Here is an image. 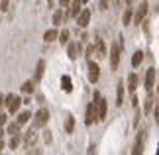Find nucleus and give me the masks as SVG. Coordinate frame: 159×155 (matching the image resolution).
Listing matches in <instances>:
<instances>
[{
    "label": "nucleus",
    "instance_id": "obj_1",
    "mask_svg": "<svg viewBox=\"0 0 159 155\" xmlns=\"http://www.w3.org/2000/svg\"><path fill=\"white\" fill-rule=\"evenodd\" d=\"M94 100H96V122H102L106 118V110H108V102L104 98H100L98 92H94Z\"/></svg>",
    "mask_w": 159,
    "mask_h": 155
},
{
    "label": "nucleus",
    "instance_id": "obj_2",
    "mask_svg": "<svg viewBox=\"0 0 159 155\" xmlns=\"http://www.w3.org/2000/svg\"><path fill=\"white\" fill-rule=\"evenodd\" d=\"M47 122H49V110H47V108H39L38 112H35V116H34V126L35 128H43Z\"/></svg>",
    "mask_w": 159,
    "mask_h": 155
},
{
    "label": "nucleus",
    "instance_id": "obj_3",
    "mask_svg": "<svg viewBox=\"0 0 159 155\" xmlns=\"http://www.w3.org/2000/svg\"><path fill=\"white\" fill-rule=\"evenodd\" d=\"M4 104L8 106V112L10 114H16L18 110H20L22 100H20V96H16V94H8V96L4 98Z\"/></svg>",
    "mask_w": 159,
    "mask_h": 155
},
{
    "label": "nucleus",
    "instance_id": "obj_4",
    "mask_svg": "<svg viewBox=\"0 0 159 155\" xmlns=\"http://www.w3.org/2000/svg\"><path fill=\"white\" fill-rule=\"evenodd\" d=\"M120 45L118 43H112V47H110V67H112V71L118 69V63H120Z\"/></svg>",
    "mask_w": 159,
    "mask_h": 155
},
{
    "label": "nucleus",
    "instance_id": "obj_5",
    "mask_svg": "<svg viewBox=\"0 0 159 155\" xmlns=\"http://www.w3.org/2000/svg\"><path fill=\"white\" fill-rule=\"evenodd\" d=\"M96 122V100H93L87 106V114H84V124L87 126H93V124Z\"/></svg>",
    "mask_w": 159,
    "mask_h": 155
},
{
    "label": "nucleus",
    "instance_id": "obj_6",
    "mask_svg": "<svg viewBox=\"0 0 159 155\" xmlns=\"http://www.w3.org/2000/svg\"><path fill=\"white\" fill-rule=\"evenodd\" d=\"M148 2H142L136 8V14H134V24H142L143 20H145V16H148Z\"/></svg>",
    "mask_w": 159,
    "mask_h": 155
},
{
    "label": "nucleus",
    "instance_id": "obj_7",
    "mask_svg": "<svg viewBox=\"0 0 159 155\" xmlns=\"http://www.w3.org/2000/svg\"><path fill=\"white\" fill-rule=\"evenodd\" d=\"M143 86H145L148 92L153 90V86H155V69H153V67H149L148 73H145V84Z\"/></svg>",
    "mask_w": 159,
    "mask_h": 155
},
{
    "label": "nucleus",
    "instance_id": "obj_8",
    "mask_svg": "<svg viewBox=\"0 0 159 155\" xmlns=\"http://www.w3.org/2000/svg\"><path fill=\"white\" fill-rule=\"evenodd\" d=\"M89 22H90V10L84 8V10L79 12V16H77V26L79 28H87Z\"/></svg>",
    "mask_w": 159,
    "mask_h": 155
},
{
    "label": "nucleus",
    "instance_id": "obj_9",
    "mask_svg": "<svg viewBox=\"0 0 159 155\" xmlns=\"http://www.w3.org/2000/svg\"><path fill=\"white\" fill-rule=\"evenodd\" d=\"M98 79H100V67L94 61H89V80L90 83H96Z\"/></svg>",
    "mask_w": 159,
    "mask_h": 155
},
{
    "label": "nucleus",
    "instance_id": "obj_10",
    "mask_svg": "<svg viewBox=\"0 0 159 155\" xmlns=\"http://www.w3.org/2000/svg\"><path fill=\"white\" fill-rule=\"evenodd\" d=\"M143 141H145V132L142 130V132H138L136 144H134V149H132V153H134V155H139V153L143 151Z\"/></svg>",
    "mask_w": 159,
    "mask_h": 155
},
{
    "label": "nucleus",
    "instance_id": "obj_11",
    "mask_svg": "<svg viewBox=\"0 0 159 155\" xmlns=\"http://www.w3.org/2000/svg\"><path fill=\"white\" fill-rule=\"evenodd\" d=\"M81 6H83V0H71V4H69V18H77L79 12L83 10Z\"/></svg>",
    "mask_w": 159,
    "mask_h": 155
},
{
    "label": "nucleus",
    "instance_id": "obj_12",
    "mask_svg": "<svg viewBox=\"0 0 159 155\" xmlns=\"http://www.w3.org/2000/svg\"><path fill=\"white\" fill-rule=\"evenodd\" d=\"M35 141H38V134H35V130H28V132L24 134V145L32 147Z\"/></svg>",
    "mask_w": 159,
    "mask_h": 155
},
{
    "label": "nucleus",
    "instance_id": "obj_13",
    "mask_svg": "<svg viewBox=\"0 0 159 155\" xmlns=\"http://www.w3.org/2000/svg\"><path fill=\"white\" fill-rule=\"evenodd\" d=\"M94 51H96V57H106V45H104V41H102L100 38H96L94 39Z\"/></svg>",
    "mask_w": 159,
    "mask_h": 155
},
{
    "label": "nucleus",
    "instance_id": "obj_14",
    "mask_svg": "<svg viewBox=\"0 0 159 155\" xmlns=\"http://www.w3.org/2000/svg\"><path fill=\"white\" fill-rule=\"evenodd\" d=\"M79 53H81V45H79V43H69V47H67V55H69V59L75 61L79 57Z\"/></svg>",
    "mask_w": 159,
    "mask_h": 155
},
{
    "label": "nucleus",
    "instance_id": "obj_15",
    "mask_svg": "<svg viewBox=\"0 0 159 155\" xmlns=\"http://www.w3.org/2000/svg\"><path fill=\"white\" fill-rule=\"evenodd\" d=\"M138 83H139V79H138V75L136 73H130V75H128V90L132 92H136V89H138Z\"/></svg>",
    "mask_w": 159,
    "mask_h": 155
},
{
    "label": "nucleus",
    "instance_id": "obj_16",
    "mask_svg": "<svg viewBox=\"0 0 159 155\" xmlns=\"http://www.w3.org/2000/svg\"><path fill=\"white\" fill-rule=\"evenodd\" d=\"M43 71H45V61L41 59V61H38V67H35V75H34V80H35V83H39V80H41V77H43Z\"/></svg>",
    "mask_w": 159,
    "mask_h": 155
},
{
    "label": "nucleus",
    "instance_id": "obj_17",
    "mask_svg": "<svg viewBox=\"0 0 159 155\" xmlns=\"http://www.w3.org/2000/svg\"><path fill=\"white\" fill-rule=\"evenodd\" d=\"M57 38H59V32H57V30H55V28L47 30V32L43 34V41H45V43H51V41H55Z\"/></svg>",
    "mask_w": 159,
    "mask_h": 155
},
{
    "label": "nucleus",
    "instance_id": "obj_18",
    "mask_svg": "<svg viewBox=\"0 0 159 155\" xmlns=\"http://www.w3.org/2000/svg\"><path fill=\"white\" fill-rule=\"evenodd\" d=\"M61 86H63L65 92H71L73 90V80H71L69 75H63V77H61Z\"/></svg>",
    "mask_w": 159,
    "mask_h": 155
},
{
    "label": "nucleus",
    "instance_id": "obj_19",
    "mask_svg": "<svg viewBox=\"0 0 159 155\" xmlns=\"http://www.w3.org/2000/svg\"><path fill=\"white\" fill-rule=\"evenodd\" d=\"M116 104L122 106L124 104V84L118 83V89H116Z\"/></svg>",
    "mask_w": 159,
    "mask_h": 155
},
{
    "label": "nucleus",
    "instance_id": "obj_20",
    "mask_svg": "<svg viewBox=\"0 0 159 155\" xmlns=\"http://www.w3.org/2000/svg\"><path fill=\"white\" fill-rule=\"evenodd\" d=\"M143 110L148 114L153 110V96H151V92H148V96H145V100H143Z\"/></svg>",
    "mask_w": 159,
    "mask_h": 155
},
{
    "label": "nucleus",
    "instance_id": "obj_21",
    "mask_svg": "<svg viewBox=\"0 0 159 155\" xmlns=\"http://www.w3.org/2000/svg\"><path fill=\"white\" fill-rule=\"evenodd\" d=\"M6 134H8V135L20 134V124H18V122H10V124H8V128H6Z\"/></svg>",
    "mask_w": 159,
    "mask_h": 155
},
{
    "label": "nucleus",
    "instance_id": "obj_22",
    "mask_svg": "<svg viewBox=\"0 0 159 155\" xmlns=\"http://www.w3.org/2000/svg\"><path fill=\"white\" fill-rule=\"evenodd\" d=\"M65 14H63V10H57V12H55V14H53V24H55V26H61V24H63L65 22Z\"/></svg>",
    "mask_w": 159,
    "mask_h": 155
},
{
    "label": "nucleus",
    "instance_id": "obj_23",
    "mask_svg": "<svg viewBox=\"0 0 159 155\" xmlns=\"http://www.w3.org/2000/svg\"><path fill=\"white\" fill-rule=\"evenodd\" d=\"M132 18H134V10H132V8H126L124 16H122V22H124V26H130V24H132Z\"/></svg>",
    "mask_w": 159,
    "mask_h": 155
},
{
    "label": "nucleus",
    "instance_id": "obj_24",
    "mask_svg": "<svg viewBox=\"0 0 159 155\" xmlns=\"http://www.w3.org/2000/svg\"><path fill=\"white\" fill-rule=\"evenodd\" d=\"M73 130H75V118L67 116V120H65V132L67 134H73Z\"/></svg>",
    "mask_w": 159,
    "mask_h": 155
},
{
    "label": "nucleus",
    "instance_id": "obj_25",
    "mask_svg": "<svg viewBox=\"0 0 159 155\" xmlns=\"http://www.w3.org/2000/svg\"><path fill=\"white\" fill-rule=\"evenodd\" d=\"M34 89H35V80H26V83L22 84V90L26 92V94H32Z\"/></svg>",
    "mask_w": 159,
    "mask_h": 155
},
{
    "label": "nucleus",
    "instance_id": "obj_26",
    "mask_svg": "<svg viewBox=\"0 0 159 155\" xmlns=\"http://www.w3.org/2000/svg\"><path fill=\"white\" fill-rule=\"evenodd\" d=\"M142 61H143V53L142 51H136V53H134V57H132V67H139V65H142Z\"/></svg>",
    "mask_w": 159,
    "mask_h": 155
},
{
    "label": "nucleus",
    "instance_id": "obj_27",
    "mask_svg": "<svg viewBox=\"0 0 159 155\" xmlns=\"http://www.w3.org/2000/svg\"><path fill=\"white\" fill-rule=\"evenodd\" d=\"M30 118H32V114H30V112H22L20 116H18V124H20V126H24V124H28L30 122Z\"/></svg>",
    "mask_w": 159,
    "mask_h": 155
},
{
    "label": "nucleus",
    "instance_id": "obj_28",
    "mask_svg": "<svg viewBox=\"0 0 159 155\" xmlns=\"http://www.w3.org/2000/svg\"><path fill=\"white\" fill-rule=\"evenodd\" d=\"M63 45H67L69 43V30H63V32H59V38H57Z\"/></svg>",
    "mask_w": 159,
    "mask_h": 155
},
{
    "label": "nucleus",
    "instance_id": "obj_29",
    "mask_svg": "<svg viewBox=\"0 0 159 155\" xmlns=\"http://www.w3.org/2000/svg\"><path fill=\"white\" fill-rule=\"evenodd\" d=\"M18 145H20V134H14L10 138V149H16Z\"/></svg>",
    "mask_w": 159,
    "mask_h": 155
},
{
    "label": "nucleus",
    "instance_id": "obj_30",
    "mask_svg": "<svg viewBox=\"0 0 159 155\" xmlns=\"http://www.w3.org/2000/svg\"><path fill=\"white\" fill-rule=\"evenodd\" d=\"M94 55H96V51H94V43H93V45L87 47V57L90 59V57H94Z\"/></svg>",
    "mask_w": 159,
    "mask_h": 155
},
{
    "label": "nucleus",
    "instance_id": "obj_31",
    "mask_svg": "<svg viewBox=\"0 0 159 155\" xmlns=\"http://www.w3.org/2000/svg\"><path fill=\"white\" fill-rule=\"evenodd\" d=\"M6 122H8V116H6V114H0V128H4Z\"/></svg>",
    "mask_w": 159,
    "mask_h": 155
},
{
    "label": "nucleus",
    "instance_id": "obj_32",
    "mask_svg": "<svg viewBox=\"0 0 159 155\" xmlns=\"http://www.w3.org/2000/svg\"><path fill=\"white\" fill-rule=\"evenodd\" d=\"M4 149V130L0 128V151Z\"/></svg>",
    "mask_w": 159,
    "mask_h": 155
},
{
    "label": "nucleus",
    "instance_id": "obj_33",
    "mask_svg": "<svg viewBox=\"0 0 159 155\" xmlns=\"http://www.w3.org/2000/svg\"><path fill=\"white\" fill-rule=\"evenodd\" d=\"M43 139L47 141V144H51V132L47 130V132H43Z\"/></svg>",
    "mask_w": 159,
    "mask_h": 155
},
{
    "label": "nucleus",
    "instance_id": "obj_34",
    "mask_svg": "<svg viewBox=\"0 0 159 155\" xmlns=\"http://www.w3.org/2000/svg\"><path fill=\"white\" fill-rule=\"evenodd\" d=\"M98 6H100V10H108V0H100Z\"/></svg>",
    "mask_w": 159,
    "mask_h": 155
},
{
    "label": "nucleus",
    "instance_id": "obj_35",
    "mask_svg": "<svg viewBox=\"0 0 159 155\" xmlns=\"http://www.w3.org/2000/svg\"><path fill=\"white\" fill-rule=\"evenodd\" d=\"M0 10H8V0H0Z\"/></svg>",
    "mask_w": 159,
    "mask_h": 155
},
{
    "label": "nucleus",
    "instance_id": "obj_36",
    "mask_svg": "<svg viewBox=\"0 0 159 155\" xmlns=\"http://www.w3.org/2000/svg\"><path fill=\"white\" fill-rule=\"evenodd\" d=\"M59 4H61V8H69L71 0H59Z\"/></svg>",
    "mask_w": 159,
    "mask_h": 155
},
{
    "label": "nucleus",
    "instance_id": "obj_37",
    "mask_svg": "<svg viewBox=\"0 0 159 155\" xmlns=\"http://www.w3.org/2000/svg\"><path fill=\"white\" fill-rule=\"evenodd\" d=\"M155 122H157V126H159V104L155 106Z\"/></svg>",
    "mask_w": 159,
    "mask_h": 155
},
{
    "label": "nucleus",
    "instance_id": "obj_38",
    "mask_svg": "<svg viewBox=\"0 0 159 155\" xmlns=\"http://www.w3.org/2000/svg\"><path fill=\"white\" fill-rule=\"evenodd\" d=\"M4 98H6L4 94H0V106H2V104H4Z\"/></svg>",
    "mask_w": 159,
    "mask_h": 155
},
{
    "label": "nucleus",
    "instance_id": "obj_39",
    "mask_svg": "<svg viewBox=\"0 0 159 155\" xmlns=\"http://www.w3.org/2000/svg\"><path fill=\"white\" fill-rule=\"evenodd\" d=\"M126 4H132V0H126Z\"/></svg>",
    "mask_w": 159,
    "mask_h": 155
},
{
    "label": "nucleus",
    "instance_id": "obj_40",
    "mask_svg": "<svg viewBox=\"0 0 159 155\" xmlns=\"http://www.w3.org/2000/svg\"><path fill=\"white\" fill-rule=\"evenodd\" d=\"M83 2H89V0H83Z\"/></svg>",
    "mask_w": 159,
    "mask_h": 155
}]
</instances>
